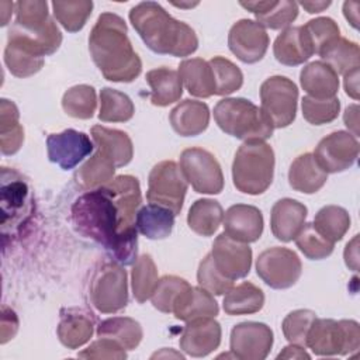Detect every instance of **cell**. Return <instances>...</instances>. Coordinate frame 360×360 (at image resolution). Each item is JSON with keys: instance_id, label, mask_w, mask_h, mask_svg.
Wrapping results in <instances>:
<instances>
[{"instance_id": "36", "label": "cell", "mask_w": 360, "mask_h": 360, "mask_svg": "<svg viewBox=\"0 0 360 360\" xmlns=\"http://www.w3.org/2000/svg\"><path fill=\"white\" fill-rule=\"evenodd\" d=\"M17 105L6 98L0 103V148L3 155H14L24 142V129L18 122Z\"/></svg>"}, {"instance_id": "57", "label": "cell", "mask_w": 360, "mask_h": 360, "mask_svg": "<svg viewBox=\"0 0 360 360\" xmlns=\"http://www.w3.org/2000/svg\"><path fill=\"white\" fill-rule=\"evenodd\" d=\"M359 8H360V3L357 1H346L343 4L345 17L352 24L353 28L359 27Z\"/></svg>"}, {"instance_id": "56", "label": "cell", "mask_w": 360, "mask_h": 360, "mask_svg": "<svg viewBox=\"0 0 360 360\" xmlns=\"http://www.w3.org/2000/svg\"><path fill=\"white\" fill-rule=\"evenodd\" d=\"M277 359H309V354L305 352L302 346L298 345H290L283 349V352L278 353Z\"/></svg>"}, {"instance_id": "34", "label": "cell", "mask_w": 360, "mask_h": 360, "mask_svg": "<svg viewBox=\"0 0 360 360\" xmlns=\"http://www.w3.org/2000/svg\"><path fill=\"white\" fill-rule=\"evenodd\" d=\"M224 221L221 204L211 198H200L193 202L187 214V224L191 231L201 236H211Z\"/></svg>"}, {"instance_id": "16", "label": "cell", "mask_w": 360, "mask_h": 360, "mask_svg": "<svg viewBox=\"0 0 360 360\" xmlns=\"http://www.w3.org/2000/svg\"><path fill=\"white\" fill-rule=\"evenodd\" d=\"M30 188L14 170L1 169V226L3 233L7 228L14 229L30 212Z\"/></svg>"}, {"instance_id": "38", "label": "cell", "mask_w": 360, "mask_h": 360, "mask_svg": "<svg viewBox=\"0 0 360 360\" xmlns=\"http://www.w3.org/2000/svg\"><path fill=\"white\" fill-rule=\"evenodd\" d=\"M312 224L325 239L335 243L349 231L350 215L339 205H326L316 212Z\"/></svg>"}, {"instance_id": "46", "label": "cell", "mask_w": 360, "mask_h": 360, "mask_svg": "<svg viewBox=\"0 0 360 360\" xmlns=\"http://www.w3.org/2000/svg\"><path fill=\"white\" fill-rule=\"evenodd\" d=\"M190 284L177 276H165L162 277L156 287L155 291L150 295L152 305L165 314H170L173 311V305L179 295L187 288Z\"/></svg>"}, {"instance_id": "47", "label": "cell", "mask_w": 360, "mask_h": 360, "mask_svg": "<svg viewBox=\"0 0 360 360\" xmlns=\"http://www.w3.org/2000/svg\"><path fill=\"white\" fill-rule=\"evenodd\" d=\"M15 7V22L18 27L28 31L42 30L52 17L48 13L46 1H17Z\"/></svg>"}, {"instance_id": "18", "label": "cell", "mask_w": 360, "mask_h": 360, "mask_svg": "<svg viewBox=\"0 0 360 360\" xmlns=\"http://www.w3.org/2000/svg\"><path fill=\"white\" fill-rule=\"evenodd\" d=\"M46 149L52 163H56L63 170H70L93 152L94 145L84 132L65 129L46 138Z\"/></svg>"}, {"instance_id": "41", "label": "cell", "mask_w": 360, "mask_h": 360, "mask_svg": "<svg viewBox=\"0 0 360 360\" xmlns=\"http://www.w3.org/2000/svg\"><path fill=\"white\" fill-rule=\"evenodd\" d=\"M65 112L73 118L89 120L94 115L97 107L96 90L89 84H77L65 91L62 97Z\"/></svg>"}, {"instance_id": "55", "label": "cell", "mask_w": 360, "mask_h": 360, "mask_svg": "<svg viewBox=\"0 0 360 360\" xmlns=\"http://www.w3.org/2000/svg\"><path fill=\"white\" fill-rule=\"evenodd\" d=\"M345 76V90L346 94L350 96L353 100L359 98V68L347 72Z\"/></svg>"}, {"instance_id": "31", "label": "cell", "mask_w": 360, "mask_h": 360, "mask_svg": "<svg viewBox=\"0 0 360 360\" xmlns=\"http://www.w3.org/2000/svg\"><path fill=\"white\" fill-rule=\"evenodd\" d=\"M179 75L191 96L207 98L215 94V79L207 60L201 58L184 59L179 66Z\"/></svg>"}, {"instance_id": "15", "label": "cell", "mask_w": 360, "mask_h": 360, "mask_svg": "<svg viewBox=\"0 0 360 360\" xmlns=\"http://www.w3.org/2000/svg\"><path fill=\"white\" fill-rule=\"evenodd\" d=\"M273 346V330L262 322H240L231 330V352L236 359L263 360Z\"/></svg>"}, {"instance_id": "54", "label": "cell", "mask_w": 360, "mask_h": 360, "mask_svg": "<svg viewBox=\"0 0 360 360\" xmlns=\"http://www.w3.org/2000/svg\"><path fill=\"white\" fill-rule=\"evenodd\" d=\"M343 121L345 125L352 131L353 136H359V105L352 104L345 110L343 114Z\"/></svg>"}, {"instance_id": "25", "label": "cell", "mask_w": 360, "mask_h": 360, "mask_svg": "<svg viewBox=\"0 0 360 360\" xmlns=\"http://www.w3.org/2000/svg\"><path fill=\"white\" fill-rule=\"evenodd\" d=\"M93 330L94 319L91 314L79 308L62 309L58 325V338L63 346L69 349L83 346L90 340Z\"/></svg>"}, {"instance_id": "51", "label": "cell", "mask_w": 360, "mask_h": 360, "mask_svg": "<svg viewBox=\"0 0 360 360\" xmlns=\"http://www.w3.org/2000/svg\"><path fill=\"white\" fill-rule=\"evenodd\" d=\"M197 281L200 287H202L212 295L226 294L233 287V281L222 276L219 270L215 267L211 253H208L201 260L197 271Z\"/></svg>"}, {"instance_id": "20", "label": "cell", "mask_w": 360, "mask_h": 360, "mask_svg": "<svg viewBox=\"0 0 360 360\" xmlns=\"http://www.w3.org/2000/svg\"><path fill=\"white\" fill-rule=\"evenodd\" d=\"M224 228L228 236L239 242H256L263 233V215L253 205L235 204L224 214Z\"/></svg>"}, {"instance_id": "35", "label": "cell", "mask_w": 360, "mask_h": 360, "mask_svg": "<svg viewBox=\"0 0 360 360\" xmlns=\"http://www.w3.org/2000/svg\"><path fill=\"white\" fill-rule=\"evenodd\" d=\"M98 338H110L118 342L125 350H134L142 340L143 332L139 325L132 318L128 316H114L108 318L97 326Z\"/></svg>"}, {"instance_id": "58", "label": "cell", "mask_w": 360, "mask_h": 360, "mask_svg": "<svg viewBox=\"0 0 360 360\" xmlns=\"http://www.w3.org/2000/svg\"><path fill=\"white\" fill-rule=\"evenodd\" d=\"M300 6L304 7L308 13L314 14V13H321L325 8H328L330 6V1H301Z\"/></svg>"}, {"instance_id": "27", "label": "cell", "mask_w": 360, "mask_h": 360, "mask_svg": "<svg viewBox=\"0 0 360 360\" xmlns=\"http://www.w3.org/2000/svg\"><path fill=\"white\" fill-rule=\"evenodd\" d=\"M300 82L308 96L318 100L336 97L339 90V76L322 60L305 65L301 70Z\"/></svg>"}, {"instance_id": "59", "label": "cell", "mask_w": 360, "mask_h": 360, "mask_svg": "<svg viewBox=\"0 0 360 360\" xmlns=\"http://www.w3.org/2000/svg\"><path fill=\"white\" fill-rule=\"evenodd\" d=\"M174 6H177V7H193V6H197V3H173Z\"/></svg>"}, {"instance_id": "37", "label": "cell", "mask_w": 360, "mask_h": 360, "mask_svg": "<svg viewBox=\"0 0 360 360\" xmlns=\"http://www.w3.org/2000/svg\"><path fill=\"white\" fill-rule=\"evenodd\" d=\"M322 62L330 66L335 73L345 75L360 66V49L353 41L339 37L319 53Z\"/></svg>"}, {"instance_id": "28", "label": "cell", "mask_w": 360, "mask_h": 360, "mask_svg": "<svg viewBox=\"0 0 360 360\" xmlns=\"http://www.w3.org/2000/svg\"><path fill=\"white\" fill-rule=\"evenodd\" d=\"M91 136L97 149L110 158L115 167H122L132 160V141L124 131L94 125L91 128Z\"/></svg>"}, {"instance_id": "29", "label": "cell", "mask_w": 360, "mask_h": 360, "mask_svg": "<svg viewBox=\"0 0 360 360\" xmlns=\"http://www.w3.org/2000/svg\"><path fill=\"white\" fill-rule=\"evenodd\" d=\"M328 180V173L318 165L312 153L300 155L290 166L288 183L300 193L314 194L319 191Z\"/></svg>"}, {"instance_id": "4", "label": "cell", "mask_w": 360, "mask_h": 360, "mask_svg": "<svg viewBox=\"0 0 360 360\" xmlns=\"http://www.w3.org/2000/svg\"><path fill=\"white\" fill-rule=\"evenodd\" d=\"M217 125L228 135L248 141H266L273 135V124L260 107L246 98H222L214 107Z\"/></svg>"}, {"instance_id": "33", "label": "cell", "mask_w": 360, "mask_h": 360, "mask_svg": "<svg viewBox=\"0 0 360 360\" xmlns=\"http://www.w3.org/2000/svg\"><path fill=\"white\" fill-rule=\"evenodd\" d=\"M264 305L263 291L253 283L243 281L232 287L224 297L222 308L228 315H248L259 312Z\"/></svg>"}, {"instance_id": "6", "label": "cell", "mask_w": 360, "mask_h": 360, "mask_svg": "<svg viewBox=\"0 0 360 360\" xmlns=\"http://www.w3.org/2000/svg\"><path fill=\"white\" fill-rule=\"evenodd\" d=\"M307 347L316 356H345L360 346V328L352 319L315 318L307 333Z\"/></svg>"}, {"instance_id": "21", "label": "cell", "mask_w": 360, "mask_h": 360, "mask_svg": "<svg viewBox=\"0 0 360 360\" xmlns=\"http://www.w3.org/2000/svg\"><path fill=\"white\" fill-rule=\"evenodd\" d=\"M308 210L307 207L292 198L278 200L270 215V226L273 235L281 242L292 240L305 224Z\"/></svg>"}, {"instance_id": "26", "label": "cell", "mask_w": 360, "mask_h": 360, "mask_svg": "<svg viewBox=\"0 0 360 360\" xmlns=\"http://www.w3.org/2000/svg\"><path fill=\"white\" fill-rule=\"evenodd\" d=\"M172 312L177 319L188 322L195 318H215L219 312V308L211 292L202 287L190 285L179 295Z\"/></svg>"}, {"instance_id": "22", "label": "cell", "mask_w": 360, "mask_h": 360, "mask_svg": "<svg viewBox=\"0 0 360 360\" xmlns=\"http://www.w3.org/2000/svg\"><path fill=\"white\" fill-rule=\"evenodd\" d=\"M273 52L280 63L297 66L307 62L314 55V48L302 25H300L283 30L274 41Z\"/></svg>"}, {"instance_id": "9", "label": "cell", "mask_w": 360, "mask_h": 360, "mask_svg": "<svg viewBox=\"0 0 360 360\" xmlns=\"http://www.w3.org/2000/svg\"><path fill=\"white\" fill-rule=\"evenodd\" d=\"M262 110L273 124V128H284L292 124L297 114L298 89L285 76H271L260 86Z\"/></svg>"}, {"instance_id": "13", "label": "cell", "mask_w": 360, "mask_h": 360, "mask_svg": "<svg viewBox=\"0 0 360 360\" xmlns=\"http://www.w3.org/2000/svg\"><path fill=\"white\" fill-rule=\"evenodd\" d=\"M326 173L345 172L359 156V142L347 131H336L322 138L312 153Z\"/></svg>"}, {"instance_id": "5", "label": "cell", "mask_w": 360, "mask_h": 360, "mask_svg": "<svg viewBox=\"0 0 360 360\" xmlns=\"http://www.w3.org/2000/svg\"><path fill=\"white\" fill-rule=\"evenodd\" d=\"M274 176V152L264 141H248L239 146L232 163L233 186L245 194L264 193Z\"/></svg>"}, {"instance_id": "23", "label": "cell", "mask_w": 360, "mask_h": 360, "mask_svg": "<svg viewBox=\"0 0 360 360\" xmlns=\"http://www.w3.org/2000/svg\"><path fill=\"white\" fill-rule=\"evenodd\" d=\"M239 4L256 15V22L270 30H285L298 15V4L290 0L240 1Z\"/></svg>"}, {"instance_id": "32", "label": "cell", "mask_w": 360, "mask_h": 360, "mask_svg": "<svg viewBox=\"0 0 360 360\" xmlns=\"http://www.w3.org/2000/svg\"><path fill=\"white\" fill-rule=\"evenodd\" d=\"M174 214L166 207L148 204L138 210L135 225L136 229L149 239H165L172 233Z\"/></svg>"}, {"instance_id": "17", "label": "cell", "mask_w": 360, "mask_h": 360, "mask_svg": "<svg viewBox=\"0 0 360 360\" xmlns=\"http://www.w3.org/2000/svg\"><path fill=\"white\" fill-rule=\"evenodd\" d=\"M211 256L219 273L232 281L246 277L250 271L252 249L248 243L239 242L225 232L214 240Z\"/></svg>"}, {"instance_id": "42", "label": "cell", "mask_w": 360, "mask_h": 360, "mask_svg": "<svg viewBox=\"0 0 360 360\" xmlns=\"http://www.w3.org/2000/svg\"><path fill=\"white\" fill-rule=\"evenodd\" d=\"M131 278L134 298L141 304L149 300L159 281L158 269L150 255H142L135 260Z\"/></svg>"}, {"instance_id": "10", "label": "cell", "mask_w": 360, "mask_h": 360, "mask_svg": "<svg viewBox=\"0 0 360 360\" xmlns=\"http://www.w3.org/2000/svg\"><path fill=\"white\" fill-rule=\"evenodd\" d=\"M180 169L187 183L200 194H218L224 188V174L218 160L202 148H188L180 155Z\"/></svg>"}, {"instance_id": "3", "label": "cell", "mask_w": 360, "mask_h": 360, "mask_svg": "<svg viewBox=\"0 0 360 360\" xmlns=\"http://www.w3.org/2000/svg\"><path fill=\"white\" fill-rule=\"evenodd\" d=\"M129 21L146 46L156 53L184 58L198 48L194 30L173 18L155 1L134 6L129 11Z\"/></svg>"}, {"instance_id": "11", "label": "cell", "mask_w": 360, "mask_h": 360, "mask_svg": "<svg viewBox=\"0 0 360 360\" xmlns=\"http://www.w3.org/2000/svg\"><path fill=\"white\" fill-rule=\"evenodd\" d=\"M45 56L44 46L32 35L13 24L4 49V62L11 75L17 77L35 75L44 66Z\"/></svg>"}, {"instance_id": "40", "label": "cell", "mask_w": 360, "mask_h": 360, "mask_svg": "<svg viewBox=\"0 0 360 360\" xmlns=\"http://www.w3.org/2000/svg\"><path fill=\"white\" fill-rule=\"evenodd\" d=\"M135 107L132 100L122 91L104 87L100 91L98 118L104 122H125L134 117Z\"/></svg>"}, {"instance_id": "2", "label": "cell", "mask_w": 360, "mask_h": 360, "mask_svg": "<svg viewBox=\"0 0 360 360\" xmlns=\"http://www.w3.org/2000/svg\"><path fill=\"white\" fill-rule=\"evenodd\" d=\"M127 34V24L120 15L103 13L89 35L93 62L110 82L129 83L141 75V58L134 51Z\"/></svg>"}, {"instance_id": "53", "label": "cell", "mask_w": 360, "mask_h": 360, "mask_svg": "<svg viewBox=\"0 0 360 360\" xmlns=\"http://www.w3.org/2000/svg\"><path fill=\"white\" fill-rule=\"evenodd\" d=\"M345 262L353 271L359 269V235H356L345 249Z\"/></svg>"}, {"instance_id": "19", "label": "cell", "mask_w": 360, "mask_h": 360, "mask_svg": "<svg viewBox=\"0 0 360 360\" xmlns=\"http://www.w3.org/2000/svg\"><path fill=\"white\" fill-rule=\"evenodd\" d=\"M221 325L212 318H195L187 322L180 336V349L191 357H204L218 349Z\"/></svg>"}, {"instance_id": "43", "label": "cell", "mask_w": 360, "mask_h": 360, "mask_svg": "<svg viewBox=\"0 0 360 360\" xmlns=\"http://www.w3.org/2000/svg\"><path fill=\"white\" fill-rule=\"evenodd\" d=\"M52 8L55 18L66 31L77 32L86 25L87 18L91 15L93 1H52Z\"/></svg>"}, {"instance_id": "45", "label": "cell", "mask_w": 360, "mask_h": 360, "mask_svg": "<svg viewBox=\"0 0 360 360\" xmlns=\"http://www.w3.org/2000/svg\"><path fill=\"white\" fill-rule=\"evenodd\" d=\"M297 248L311 260H321L333 252L335 243L325 239L314 226L312 222L304 224L301 231L294 238Z\"/></svg>"}, {"instance_id": "7", "label": "cell", "mask_w": 360, "mask_h": 360, "mask_svg": "<svg viewBox=\"0 0 360 360\" xmlns=\"http://www.w3.org/2000/svg\"><path fill=\"white\" fill-rule=\"evenodd\" d=\"M90 301L103 314H115L128 304L127 271L118 262L103 263L90 281Z\"/></svg>"}, {"instance_id": "14", "label": "cell", "mask_w": 360, "mask_h": 360, "mask_svg": "<svg viewBox=\"0 0 360 360\" xmlns=\"http://www.w3.org/2000/svg\"><path fill=\"white\" fill-rule=\"evenodd\" d=\"M270 39L264 27L253 20L236 21L228 34L231 52L245 63H256L263 59Z\"/></svg>"}, {"instance_id": "50", "label": "cell", "mask_w": 360, "mask_h": 360, "mask_svg": "<svg viewBox=\"0 0 360 360\" xmlns=\"http://www.w3.org/2000/svg\"><path fill=\"white\" fill-rule=\"evenodd\" d=\"M315 318H316V314L311 309H295L290 312L284 318L281 325L284 338L292 345L305 347L307 333Z\"/></svg>"}, {"instance_id": "30", "label": "cell", "mask_w": 360, "mask_h": 360, "mask_svg": "<svg viewBox=\"0 0 360 360\" xmlns=\"http://www.w3.org/2000/svg\"><path fill=\"white\" fill-rule=\"evenodd\" d=\"M150 86L149 98L153 105L166 107L180 100L183 94V82L177 70L170 68L152 69L145 76Z\"/></svg>"}, {"instance_id": "48", "label": "cell", "mask_w": 360, "mask_h": 360, "mask_svg": "<svg viewBox=\"0 0 360 360\" xmlns=\"http://www.w3.org/2000/svg\"><path fill=\"white\" fill-rule=\"evenodd\" d=\"M302 28L311 41L314 53L318 55L340 37L338 24L329 17H318L315 20H309L305 25H302Z\"/></svg>"}, {"instance_id": "49", "label": "cell", "mask_w": 360, "mask_h": 360, "mask_svg": "<svg viewBox=\"0 0 360 360\" xmlns=\"http://www.w3.org/2000/svg\"><path fill=\"white\" fill-rule=\"evenodd\" d=\"M304 118L312 125H322L332 122L338 118L340 110V101L338 97L318 100L309 96H305L301 103Z\"/></svg>"}, {"instance_id": "24", "label": "cell", "mask_w": 360, "mask_h": 360, "mask_svg": "<svg viewBox=\"0 0 360 360\" xmlns=\"http://www.w3.org/2000/svg\"><path fill=\"white\" fill-rule=\"evenodd\" d=\"M169 120L180 136H195L207 129L210 110L202 101L186 98L170 111Z\"/></svg>"}, {"instance_id": "12", "label": "cell", "mask_w": 360, "mask_h": 360, "mask_svg": "<svg viewBox=\"0 0 360 360\" xmlns=\"http://www.w3.org/2000/svg\"><path fill=\"white\" fill-rule=\"evenodd\" d=\"M302 271L297 253L287 248H269L256 260L257 276L271 288L284 290L294 285Z\"/></svg>"}, {"instance_id": "39", "label": "cell", "mask_w": 360, "mask_h": 360, "mask_svg": "<svg viewBox=\"0 0 360 360\" xmlns=\"http://www.w3.org/2000/svg\"><path fill=\"white\" fill-rule=\"evenodd\" d=\"M114 173L115 165L112 160L97 149L94 155L79 167L76 179L86 188H97L110 183L114 179Z\"/></svg>"}, {"instance_id": "8", "label": "cell", "mask_w": 360, "mask_h": 360, "mask_svg": "<svg viewBox=\"0 0 360 360\" xmlns=\"http://www.w3.org/2000/svg\"><path fill=\"white\" fill-rule=\"evenodd\" d=\"M187 193V180L180 166L173 160H163L153 166L148 179L146 198L150 204H158L180 214Z\"/></svg>"}, {"instance_id": "44", "label": "cell", "mask_w": 360, "mask_h": 360, "mask_svg": "<svg viewBox=\"0 0 360 360\" xmlns=\"http://www.w3.org/2000/svg\"><path fill=\"white\" fill-rule=\"evenodd\" d=\"M208 63L214 73L217 96H226L240 89L243 75L235 63L222 56H214L208 60Z\"/></svg>"}, {"instance_id": "1", "label": "cell", "mask_w": 360, "mask_h": 360, "mask_svg": "<svg viewBox=\"0 0 360 360\" xmlns=\"http://www.w3.org/2000/svg\"><path fill=\"white\" fill-rule=\"evenodd\" d=\"M136 177L121 174L79 195L72 205L77 232L100 243L122 266L134 264L138 253L136 212L141 205Z\"/></svg>"}, {"instance_id": "52", "label": "cell", "mask_w": 360, "mask_h": 360, "mask_svg": "<svg viewBox=\"0 0 360 360\" xmlns=\"http://www.w3.org/2000/svg\"><path fill=\"white\" fill-rule=\"evenodd\" d=\"M82 359H125V349L110 338H100L77 354Z\"/></svg>"}]
</instances>
